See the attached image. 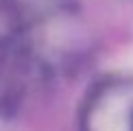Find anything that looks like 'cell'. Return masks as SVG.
<instances>
[{
	"mask_svg": "<svg viewBox=\"0 0 133 131\" xmlns=\"http://www.w3.org/2000/svg\"><path fill=\"white\" fill-rule=\"evenodd\" d=\"M92 131H131L129 107L122 98H105L92 112Z\"/></svg>",
	"mask_w": 133,
	"mask_h": 131,
	"instance_id": "6da1fadb",
	"label": "cell"
},
{
	"mask_svg": "<svg viewBox=\"0 0 133 131\" xmlns=\"http://www.w3.org/2000/svg\"><path fill=\"white\" fill-rule=\"evenodd\" d=\"M118 70H124V72H133V50L129 53H124V55H120L118 57Z\"/></svg>",
	"mask_w": 133,
	"mask_h": 131,
	"instance_id": "7a4b0ae2",
	"label": "cell"
}]
</instances>
